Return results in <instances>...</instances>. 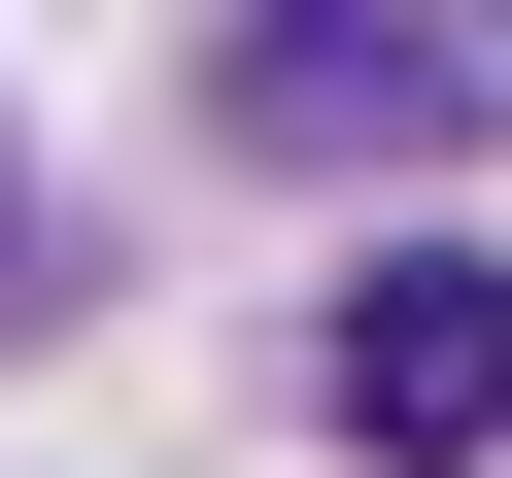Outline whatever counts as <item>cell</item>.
Wrapping results in <instances>:
<instances>
[{"label": "cell", "instance_id": "6da1fadb", "mask_svg": "<svg viewBox=\"0 0 512 478\" xmlns=\"http://www.w3.org/2000/svg\"><path fill=\"white\" fill-rule=\"evenodd\" d=\"M308 410H342L376 478H478V444H512V239H376L342 342H308Z\"/></svg>", "mask_w": 512, "mask_h": 478}, {"label": "cell", "instance_id": "7a4b0ae2", "mask_svg": "<svg viewBox=\"0 0 512 478\" xmlns=\"http://www.w3.org/2000/svg\"><path fill=\"white\" fill-rule=\"evenodd\" d=\"M205 103L274 137V171H444V137H512V35H205Z\"/></svg>", "mask_w": 512, "mask_h": 478}, {"label": "cell", "instance_id": "3957f363", "mask_svg": "<svg viewBox=\"0 0 512 478\" xmlns=\"http://www.w3.org/2000/svg\"><path fill=\"white\" fill-rule=\"evenodd\" d=\"M35 274H69V239H35V171H0V308H35Z\"/></svg>", "mask_w": 512, "mask_h": 478}]
</instances>
